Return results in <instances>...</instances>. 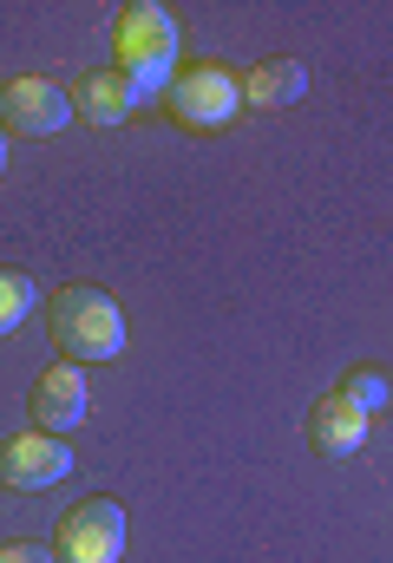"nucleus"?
<instances>
[{"label":"nucleus","mask_w":393,"mask_h":563,"mask_svg":"<svg viewBox=\"0 0 393 563\" xmlns=\"http://www.w3.org/2000/svg\"><path fill=\"white\" fill-rule=\"evenodd\" d=\"M53 558L59 563H119L125 558V505L119 498H79L59 518Z\"/></svg>","instance_id":"obj_4"},{"label":"nucleus","mask_w":393,"mask_h":563,"mask_svg":"<svg viewBox=\"0 0 393 563\" xmlns=\"http://www.w3.org/2000/svg\"><path fill=\"white\" fill-rule=\"evenodd\" d=\"M164 112H171L184 132H217V125H230V119L243 112V79H237L230 66H217V59L184 66V73L164 86Z\"/></svg>","instance_id":"obj_3"},{"label":"nucleus","mask_w":393,"mask_h":563,"mask_svg":"<svg viewBox=\"0 0 393 563\" xmlns=\"http://www.w3.org/2000/svg\"><path fill=\"white\" fill-rule=\"evenodd\" d=\"M40 308V288H33V276L26 269H0V341L26 321Z\"/></svg>","instance_id":"obj_11"},{"label":"nucleus","mask_w":393,"mask_h":563,"mask_svg":"<svg viewBox=\"0 0 393 563\" xmlns=\"http://www.w3.org/2000/svg\"><path fill=\"white\" fill-rule=\"evenodd\" d=\"M0 99H7V86H0Z\"/></svg>","instance_id":"obj_15"},{"label":"nucleus","mask_w":393,"mask_h":563,"mask_svg":"<svg viewBox=\"0 0 393 563\" xmlns=\"http://www.w3.org/2000/svg\"><path fill=\"white\" fill-rule=\"evenodd\" d=\"M26 407H33V426H40V432H73V426L92 413V387H86V367H79V361H53V367L33 380Z\"/></svg>","instance_id":"obj_7"},{"label":"nucleus","mask_w":393,"mask_h":563,"mask_svg":"<svg viewBox=\"0 0 393 563\" xmlns=\"http://www.w3.org/2000/svg\"><path fill=\"white\" fill-rule=\"evenodd\" d=\"M302 92H308V66H302V59H269V66H256V73L243 79L250 112H282V106H295Z\"/></svg>","instance_id":"obj_10"},{"label":"nucleus","mask_w":393,"mask_h":563,"mask_svg":"<svg viewBox=\"0 0 393 563\" xmlns=\"http://www.w3.org/2000/svg\"><path fill=\"white\" fill-rule=\"evenodd\" d=\"M144 106V92L131 86L125 73L112 66V73H86L79 86H73V112L86 119V125H99V132H112V125H125L131 112Z\"/></svg>","instance_id":"obj_9"},{"label":"nucleus","mask_w":393,"mask_h":563,"mask_svg":"<svg viewBox=\"0 0 393 563\" xmlns=\"http://www.w3.org/2000/svg\"><path fill=\"white\" fill-rule=\"evenodd\" d=\"M73 472V445L59 439V432H20V439H7L0 445V485H13V492H46V485H59Z\"/></svg>","instance_id":"obj_5"},{"label":"nucleus","mask_w":393,"mask_h":563,"mask_svg":"<svg viewBox=\"0 0 393 563\" xmlns=\"http://www.w3.org/2000/svg\"><path fill=\"white\" fill-rule=\"evenodd\" d=\"M0 112H7V132L13 139H53V132H66L79 119L73 112V92L53 86V79H13L7 99H0Z\"/></svg>","instance_id":"obj_6"},{"label":"nucleus","mask_w":393,"mask_h":563,"mask_svg":"<svg viewBox=\"0 0 393 563\" xmlns=\"http://www.w3.org/2000/svg\"><path fill=\"white\" fill-rule=\"evenodd\" d=\"M0 177H7V139H0Z\"/></svg>","instance_id":"obj_14"},{"label":"nucleus","mask_w":393,"mask_h":563,"mask_svg":"<svg viewBox=\"0 0 393 563\" xmlns=\"http://www.w3.org/2000/svg\"><path fill=\"white\" fill-rule=\"evenodd\" d=\"M112 40H119V73L144 99L177 79V20L157 0H131L119 13V26H112Z\"/></svg>","instance_id":"obj_2"},{"label":"nucleus","mask_w":393,"mask_h":563,"mask_svg":"<svg viewBox=\"0 0 393 563\" xmlns=\"http://www.w3.org/2000/svg\"><path fill=\"white\" fill-rule=\"evenodd\" d=\"M46 328H53V347L66 361H119L125 354V314L106 288H59L46 301Z\"/></svg>","instance_id":"obj_1"},{"label":"nucleus","mask_w":393,"mask_h":563,"mask_svg":"<svg viewBox=\"0 0 393 563\" xmlns=\"http://www.w3.org/2000/svg\"><path fill=\"white\" fill-rule=\"evenodd\" d=\"M0 563H59L46 544H0Z\"/></svg>","instance_id":"obj_13"},{"label":"nucleus","mask_w":393,"mask_h":563,"mask_svg":"<svg viewBox=\"0 0 393 563\" xmlns=\"http://www.w3.org/2000/svg\"><path fill=\"white\" fill-rule=\"evenodd\" d=\"M368 413L348 400V394H328V400H315V413H308V445L321 452V459H354L361 445H368Z\"/></svg>","instance_id":"obj_8"},{"label":"nucleus","mask_w":393,"mask_h":563,"mask_svg":"<svg viewBox=\"0 0 393 563\" xmlns=\"http://www.w3.org/2000/svg\"><path fill=\"white\" fill-rule=\"evenodd\" d=\"M341 394H348V400H354V407L374 420V413L387 407V374H374V367H354V374L341 380Z\"/></svg>","instance_id":"obj_12"}]
</instances>
